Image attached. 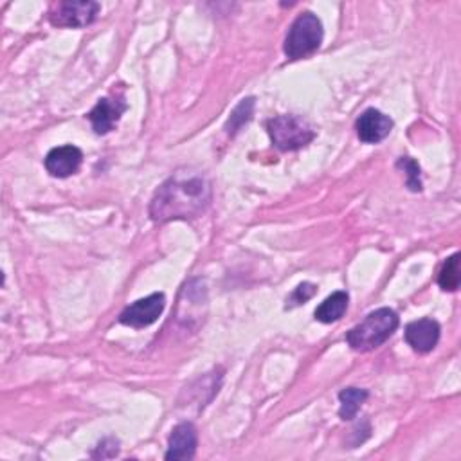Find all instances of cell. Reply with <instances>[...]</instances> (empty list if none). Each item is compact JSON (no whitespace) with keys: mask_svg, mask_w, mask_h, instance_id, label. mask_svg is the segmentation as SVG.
I'll list each match as a JSON object with an SVG mask.
<instances>
[{"mask_svg":"<svg viewBox=\"0 0 461 461\" xmlns=\"http://www.w3.org/2000/svg\"><path fill=\"white\" fill-rule=\"evenodd\" d=\"M211 200L213 190L204 175L179 170L153 195L150 202V216L159 223L193 220L207 211Z\"/></svg>","mask_w":461,"mask_h":461,"instance_id":"6da1fadb","label":"cell"},{"mask_svg":"<svg viewBox=\"0 0 461 461\" xmlns=\"http://www.w3.org/2000/svg\"><path fill=\"white\" fill-rule=\"evenodd\" d=\"M399 314L392 309H378L364 318L362 323L346 334L352 350L366 353L386 343L399 328Z\"/></svg>","mask_w":461,"mask_h":461,"instance_id":"7a4b0ae2","label":"cell"},{"mask_svg":"<svg viewBox=\"0 0 461 461\" xmlns=\"http://www.w3.org/2000/svg\"><path fill=\"white\" fill-rule=\"evenodd\" d=\"M323 22L318 15L304 12L290 26L283 51L288 60H301L314 54L323 44Z\"/></svg>","mask_w":461,"mask_h":461,"instance_id":"3957f363","label":"cell"},{"mask_svg":"<svg viewBox=\"0 0 461 461\" xmlns=\"http://www.w3.org/2000/svg\"><path fill=\"white\" fill-rule=\"evenodd\" d=\"M272 144L281 151H294L311 144L316 137L314 128L297 116H276L267 121Z\"/></svg>","mask_w":461,"mask_h":461,"instance_id":"277c9868","label":"cell"},{"mask_svg":"<svg viewBox=\"0 0 461 461\" xmlns=\"http://www.w3.org/2000/svg\"><path fill=\"white\" fill-rule=\"evenodd\" d=\"M101 12V6L93 0H84V3H72V0H63L56 3L49 10V22L56 28H72L80 29L91 26Z\"/></svg>","mask_w":461,"mask_h":461,"instance_id":"5b68a950","label":"cell"},{"mask_svg":"<svg viewBox=\"0 0 461 461\" xmlns=\"http://www.w3.org/2000/svg\"><path fill=\"white\" fill-rule=\"evenodd\" d=\"M166 297L163 292H156L148 297L137 299L121 312L119 323L130 328H144L156 323L165 312Z\"/></svg>","mask_w":461,"mask_h":461,"instance_id":"8992f818","label":"cell"},{"mask_svg":"<svg viewBox=\"0 0 461 461\" xmlns=\"http://www.w3.org/2000/svg\"><path fill=\"white\" fill-rule=\"evenodd\" d=\"M84 163V151L78 146L63 144L58 148H53L45 156V170L51 177L56 179H67L80 170Z\"/></svg>","mask_w":461,"mask_h":461,"instance_id":"52a82bcc","label":"cell"},{"mask_svg":"<svg viewBox=\"0 0 461 461\" xmlns=\"http://www.w3.org/2000/svg\"><path fill=\"white\" fill-rule=\"evenodd\" d=\"M357 135L366 144H376L386 139L393 130V119L376 109H368L355 123Z\"/></svg>","mask_w":461,"mask_h":461,"instance_id":"ba28073f","label":"cell"},{"mask_svg":"<svg viewBox=\"0 0 461 461\" xmlns=\"http://www.w3.org/2000/svg\"><path fill=\"white\" fill-rule=\"evenodd\" d=\"M128 109L123 98H103L96 103V107L89 112V119L93 123V128L98 135H107L114 130L117 121L121 119L123 112Z\"/></svg>","mask_w":461,"mask_h":461,"instance_id":"9c48e42d","label":"cell"},{"mask_svg":"<svg viewBox=\"0 0 461 461\" xmlns=\"http://www.w3.org/2000/svg\"><path fill=\"white\" fill-rule=\"evenodd\" d=\"M440 325L434 319L424 318L406 327V341L418 353H429L440 341Z\"/></svg>","mask_w":461,"mask_h":461,"instance_id":"30bf717a","label":"cell"},{"mask_svg":"<svg viewBox=\"0 0 461 461\" xmlns=\"http://www.w3.org/2000/svg\"><path fill=\"white\" fill-rule=\"evenodd\" d=\"M198 445V434L197 427L191 422H182L174 427L170 440H168V450L166 459H191L197 452Z\"/></svg>","mask_w":461,"mask_h":461,"instance_id":"8fae6325","label":"cell"},{"mask_svg":"<svg viewBox=\"0 0 461 461\" xmlns=\"http://www.w3.org/2000/svg\"><path fill=\"white\" fill-rule=\"evenodd\" d=\"M348 301H350V295L346 292H343V290L334 292L316 309V312H314L316 319L325 325H332V323L339 321L348 309Z\"/></svg>","mask_w":461,"mask_h":461,"instance_id":"7c38bea8","label":"cell"},{"mask_svg":"<svg viewBox=\"0 0 461 461\" xmlns=\"http://www.w3.org/2000/svg\"><path fill=\"white\" fill-rule=\"evenodd\" d=\"M369 393L360 388H346L339 393V417L341 420H353L362 408V404L368 400Z\"/></svg>","mask_w":461,"mask_h":461,"instance_id":"4fadbf2b","label":"cell"},{"mask_svg":"<svg viewBox=\"0 0 461 461\" xmlns=\"http://www.w3.org/2000/svg\"><path fill=\"white\" fill-rule=\"evenodd\" d=\"M255 114V98H246L239 103V107L230 112L229 121L225 123V132L229 135H235L246 123L253 119Z\"/></svg>","mask_w":461,"mask_h":461,"instance_id":"5bb4252c","label":"cell"},{"mask_svg":"<svg viewBox=\"0 0 461 461\" xmlns=\"http://www.w3.org/2000/svg\"><path fill=\"white\" fill-rule=\"evenodd\" d=\"M438 285L445 292H456L459 288V255H452L445 260L440 274Z\"/></svg>","mask_w":461,"mask_h":461,"instance_id":"9a60e30c","label":"cell"},{"mask_svg":"<svg viewBox=\"0 0 461 461\" xmlns=\"http://www.w3.org/2000/svg\"><path fill=\"white\" fill-rule=\"evenodd\" d=\"M397 166L402 168L406 172V177H408V188L411 191H422V181H420V166L415 159L411 158H400L397 161Z\"/></svg>","mask_w":461,"mask_h":461,"instance_id":"2e32d148","label":"cell"},{"mask_svg":"<svg viewBox=\"0 0 461 461\" xmlns=\"http://www.w3.org/2000/svg\"><path fill=\"white\" fill-rule=\"evenodd\" d=\"M318 292V287L314 283H301L292 294L290 297L287 299V306L285 309H294V306H299V304H304L309 299H312Z\"/></svg>","mask_w":461,"mask_h":461,"instance_id":"e0dca14e","label":"cell"}]
</instances>
